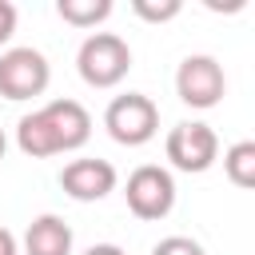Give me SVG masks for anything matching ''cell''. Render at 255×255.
I'll use <instances>...</instances> for the list:
<instances>
[{
    "mask_svg": "<svg viewBox=\"0 0 255 255\" xmlns=\"http://www.w3.org/2000/svg\"><path fill=\"white\" fill-rule=\"evenodd\" d=\"M88 139H92V116L80 100H52V104L20 116V124H16V147L32 159L80 151Z\"/></svg>",
    "mask_w": 255,
    "mask_h": 255,
    "instance_id": "6da1fadb",
    "label": "cell"
},
{
    "mask_svg": "<svg viewBox=\"0 0 255 255\" xmlns=\"http://www.w3.org/2000/svg\"><path fill=\"white\" fill-rule=\"evenodd\" d=\"M175 96L187 104V108H215L223 104L227 96V76H223V64L207 52H195V56H183L179 68H175Z\"/></svg>",
    "mask_w": 255,
    "mask_h": 255,
    "instance_id": "8992f818",
    "label": "cell"
},
{
    "mask_svg": "<svg viewBox=\"0 0 255 255\" xmlns=\"http://www.w3.org/2000/svg\"><path fill=\"white\" fill-rule=\"evenodd\" d=\"M4 151H8V135H4V128H0V159H4Z\"/></svg>",
    "mask_w": 255,
    "mask_h": 255,
    "instance_id": "e0dca14e",
    "label": "cell"
},
{
    "mask_svg": "<svg viewBox=\"0 0 255 255\" xmlns=\"http://www.w3.org/2000/svg\"><path fill=\"white\" fill-rule=\"evenodd\" d=\"M104 128H108V135H112L116 143H124V147H143V143H151L155 131H159V108H155V100L143 96V92H124V96H116V100L104 108Z\"/></svg>",
    "mask_w": 255,
    "mask_h": 255,
    "instance_id": "3957f363",
    "label": "cell"
},
{
    "mask_svg": "<svg viewBox=\"0 0 255 255\" xmlns=\"http://www.w3.org/2000/svg\"><path fill=\"white\" fill-rule=\"evenodd\" d=\"M0 255H20V243L8 227H0Z\"/></svg>",
    "mask_w": 255,
    "mask_h": 255,
    "instance_id": "9a60e30c",
    "label": "cell"
},
{
    "mask_svg": "<svg viewBox=\"0 0 255 255\" xmlns=\"http://www.w3.org/2000/svg\"><path fill=\"white\" fill-rule=\"evenodd\" d=\"M163 151H167V159H171L175 171L199 175V171H207V167L219 159V135H215V128L203 124V120H183V124H175V128L167 131Z\"/></svg>",
    "mask_w": 255,
    "mask_h": 255,
    "instance_id": "52a82bcc",
    "label": "cell"
},
{
    "mask_svg": "<svg viewBox=\"0 0 255 255\" xmlns=\"http://www.w3.org/2000/svg\"><path fill=\"white\" fill-rule=\"evenodd\" d=\"M124 199H128V211H131L135 219L159 223V219H167L171 207H175V179H171L167 167L143 163V167H135V171L128 175Z\"/></svg>",
    "mask_w": 255,
    "mask_h": 255,
    "instance_id": "277c9868",
    "label": "cell"
},
{
    "mask_svg": "<svg viewBox=\"0 0 255 255\" xmlns=\"http://www.w3.org/2000/svg\"><path fill=\"white\" fill-rule=\"evenodd\" d=\"M223 175L235 187H255V139H239L223 151Z\"/></svg>",
    "mask_w": 255,
    "mask_h": 255,
    "instance_id": "8fae6325",
    "label": "cell"
},
{
    "mask_svg": "<svg viewBox=\"0 0 255 255\" xmlns=\"http://www.w3.org/2000/svg\"><path fill=\"white\" fill-rule=\"evenodd\" d=\"M151 255H207V251H203V243L191 239V235H167V239H159V243L151 247Z\"/></svg>",
    "mask_w": 255,
    "mask_h": 255,
    "instance_id": "4fadbf2b",
    "label": "cell"
},
{
    "mask_svg": "<svg viewBox=\"0 0 255 255\" xmlns=\"http://www.w3.org/2000/svg\"><path fill=\"white\" fill-rule=\"evenodd\" d=\"M52 84V64L40 48H8L0 52V96L4 100H36Z\"/></svg>",
    "mask_w": 255,
    "mask_h": 255,
    "instance_id": "5b68a950",
    "label": "cell"
},
{
    "mask_svg": "<svg viewBox=\"0 0 255 255\" xmlns=\"http://www.w3.org/2000/svg\"><path fill=\"white\" fill-rule=\"evenodd\" d=\"M76 72L88 88H116L131 72V48L116 32H92L84 36L76 52Z\"/></svg>",
    "mask_w": 255,
    "mask_h": 255,
    "instance_id": "7a4b0ae2",
    "label": "cell"
},
{
    "mask_svg": "<svg viewBox=\"0 0 255 255\" xmlns=\"http://www.w3.org/2000/svg\"><path fill=\"white\" fill-rule=\"evenodd\" d=\"M84 255H128L124 247H116V243H92Z\"/></svg>",
    "mask_w": 255,
    "mask_h": 255,
    "instance_id": "2e32d148",
    "label": "cell"
},
{
    "mask_svg": "<svg viewBox=\"0 0 255 255\" xmlns=\"http://www.w3.org/2000/svg\"><path fill=\"white\" fill-rule=\"evenodd\" d=\"M116 183H120L116 167H112L108 159H96V155L72 159V163H64V171H60V187H64V195L76 199V203H100V199H108V195L116 191Z\"/></svg>",
    "mask_w": 255,
    "mask_h": 255,
    "instance_id": "ba28073f",
    "label": "cell"
},
{
    "mask_svg": "<svg viewBox=\"0 0 255 255\" xmlns=\"http://www.w3.org/2000/svg\"><path fill=\"white\" fill-rule=\"evenodd\" d=\"M131 12L139 20H147V24H167V20H175L183 12V4L179 0H131Z\"/></svg>",
    "mask_w": 255,
    "mask_h": 255,
    "instance_id": "7c38bea8",
    "label": "cell"
},
{
    "mask_svg": "<svg viewBox=\"0 0 255 255\" xmlns=\"http://www.w3.org/2000/svg\"><path fill=\"white\" fill-rule=\"evenodd\" d=\"M12 32H16V4L12 0H0V48L12 40Z\"/></svg>",
    "mask_w": 255,
    "mask_h": 255,
    "instance_id": "5bb4252c",
    "label": "cell"
},
{
    "mask_svg": "<svg viewBox=\"0 0 255 255\" xmlns=\"http://www.w3.org/2000/svg\"><path fill=\"white\" fill-rule=\"evenodd\" d=\"M24 255H72V227L52 211L36 215L24 231Z\"/></svg>",
    "mask_w": 255,
    "mask_h": 255,
    "instance_id": "9c48e42d",
    "label": "cell"
},
{
    "mask_svg": "<svg viewBox=\"0 0 255 255\" xmlns=\"http://www.w3.org/2000/svg\"><path fill=\"white\" fill-rule=\"evenodd\" d=\"M56 16L72 28H96L112 16V0H56Z\"/></svg>",
    "mask_w": 255,
    "mask_h": 255,
    "instance_id": "30bf717a",
    "label": "cell"
}]
</instances>
